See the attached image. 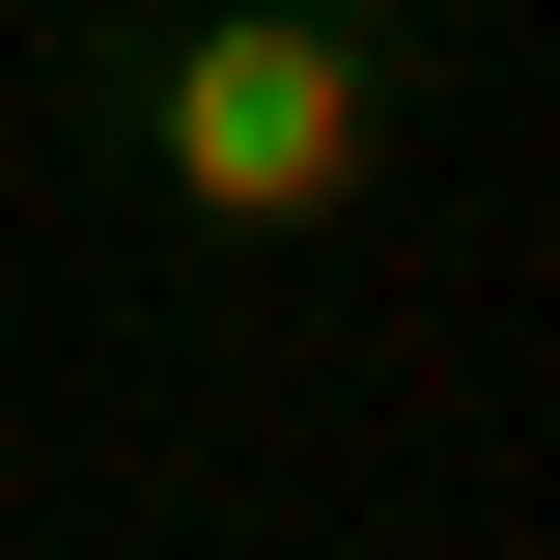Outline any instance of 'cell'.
<instances>
[{
	"label": "cell",
	"mask_w": 560,
	"mask_h": 560,
	"mask_svg": "<svg viewBox=\"0 0 560 560\" xmlns=\"http://www.w3.org/2000/svg\"><path fill=\"white\" fill-rule=\"evenodd\" d=\"M393 113H420V0H197V28L84 57V140L168 224H337Z\"/></svg>",
	"instance_id": "6da1fadb"
}]
</instances>
